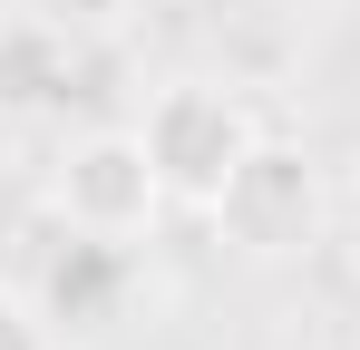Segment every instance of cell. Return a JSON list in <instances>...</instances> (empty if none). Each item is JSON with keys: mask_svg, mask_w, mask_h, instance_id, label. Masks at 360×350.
Segmentation results:
<instances>
[{"mask_svg": "<svg viewBox=\"0 0 360 350\" xmlns=\"http://www.w3.org/2000/svg\"><path fill=\"white\" fill-rule=\"evenodd\" d=\"M176 195H166V175L146 156V136H136V117H98V127H78L59 146V166H49V214L68 233H98V243H136V233L156 224Z\"/></svg>", "mask_w": 360, "mask_h": 350, "instance_id": "cell-3", "label": "cell"}, {"mask_svg": "<svg viewBox=\"0 0 360 350\" xmlns=\"http://www.w3.org/2000/svg\"><path fill=\"white\" fill-rule=\"evenodd\" d=\"M88 68H98V39H78L39 0L0 10V117H10V127L59 117L68 98H88Z\"/></svg>", "mask_w": 360, "mask_h": 350, "instance_id": "cell-4", "label": "cell"}, {"mask_svg": "<svg viewBox=\"0 0 360 350\" xmlns=\"http://www.w3.org/2000/svg\"><path fill=\"white\" fill-rule=\"evenodd\" d=\"M127 273V243H98V233H68V263H49V321H108V292Z\"/></svg>", "mask_w": 360, "mask_h": 350, "instance_id": "cell-5", "label": "cell"}, {"mask_svg": "<svg viewBox=\"0 0 360 350\" xmlns=\"http://www.w3.org/2000/svg\"><path fill=\"white\" fill-rule=\"evenodd\" d=\"M136 136H146L156 175H166V195L195 205V214H214V195L234 185V166L263 146V108L243 88H224V78H166L136 108Z\"/></svg>", "mask_w": 360, "mask_h": 350, "instance_id": "cell-2", "label": "cell"}, {"mask_svg": "<svg viewBox=\"0 0 360 350\" xmlns=\"http://www.w3.org/2000/svg\"><path fill=\"white\" fill-rule=\"evenodd\" d=\"M341 243H351V263H360V166H351V185H341Z\"/></svg>", "mask_w": 360, "mask_h": 350, "instance_id": "cell-8", "label": "cell"}, {"mask_svg": "<svg viewBox=\"0 0 360 350\" xmlns=\"http://www.w3.org/2000/svg\"><path fill=\"white\" fill-rule=\"evenodd\" d=\"M0 350H59V321H49V302H30L20 283H0Z\"/></svg>", "mask_w": 360, "mask_h": 350, "instance_id": "cell-6", "label": "cell"}, {"mask_svg": "<svg viewBox=\"0 0 360 350\" xmlns=\"http://www.w3.org/2000/svg\"><path fill=\"white\" fill-rule=\"evenodd\" d=\"M205 224L224 233L243 263H302L321 233L341 224V195H331V175H321V156L302 136H273L263 127V146L234 166V185L214 195Z\"/></svg>", "mask_w": 360, "mask_h": 350, "instance_id": "cell-1", "label": "cell"}, {"mask_svg": "<svg viewBox=\"0 0 360 350\" xmlns=\"http://www.w3.org/2000/svg\"><path fill=\"white\" fill-rule=\"evenodd\" d=\"M39 10H49V20H68L78 39H98V49H108V39L127 30V10H136V0H39Z\"/></svg>", "mask_w": 360, "mask_h": 350, "instance_id": "cell-7", "label": "cell"}]
</instances>
